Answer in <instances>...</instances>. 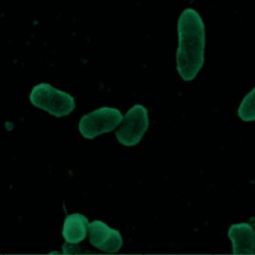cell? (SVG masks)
<instances>
[{
	"mask_svg": "<svg viewBox=\"0 0 255 255\" xmlns=\"http://www.w3.org/2000/svg\"><path fill=\"white\" fill-rule=\"evenodd\" d=\"M89 219L81 213H72L66 217L63 224L62 235L67 243L82 242L88 234Z\"/></svg>",
	"mask_w": 255,
	"mask_h": 255,
	"instance_id": "52a82bcc",
	"label": "cell"
},
{
	"mask_svg": "<svg viewBox=\"0 0 255 255\" xmlns=\"http://www.w3.org/2000/svg\"><path fill=\"white\" fill-rule=\"evenodd\" d=\"M123 118L118 109L103 107L82 117L79 122V130L85 138L92 139L114 130L122 123Z\"/></svg>",
	"mask_w": 255,
	"mask_h": 255,
	"instance_id": "3957f363",
	"label": "cell"
},
{
	"mask_svg": "<svg viewBox=\"0 0 255 255\" xmlns=\"http://www.w3.org/2000/svg\"><path fill=\"white\" fill-rule=\"evenodd\" d=\"M228 237L232 242L233 254H254V229L250 224H232L228 229Z\"/></svg>",
	"mask_w": 255,
	"mask_h": 255,
	"instance_id": "8992f818",
	"label": "cell"
},
{
	"mask_svg": "<svg viewBox=\"0 0 255 255\" xmlns=\"http://www.w3.org/2000/svg\"><path fill=\"white\" fill-rule=\"evenodd\" d=\"M122 122L116 137L123 145L133 146L140 141L148 128V112L145 107L136 104L127 112Z\"/></svg>",
	"mask_w": 255,
	"mask_h": 255,
	"instance_id": "277c9868",
	"label": "cell"
},
{
	"mask_svg": "<svg viewBox=\"0 0 255 255\" xmlns=\"http://www.w3.org/2000/svg\"><path fill=\"white\" fill-rule=\"evenodd\" d=\"M30 102L33 106L57 118L68 116L76 108L74 97L47 83H40L32 89Z\"/></svg>",
	"mask_w": 255,
	"mask_h": 255,
	"instance_id": "7a4b0ae2",
	"label": "cell"
},
{
	"mask_svg": "<svg viewBox=\"0 0 255 255\" xmlns=\"http://www.w3.org/2000/svg\"><path fill=\"white\" fill-rule=\"evenodd\" d=\"M176 69L183 81H192L204 64L205 25L199 13L184 9L177 21Z\"/></svg>",
	"mask_w": 255,
	"mask_h": 255,
	"instance_id": "6da1fadb",
	"label": "cell"
},
{
	"mask_svg": "<svg viewBox=\"0 0 255 255\" xmlns=\"http://www.w3.org/2000/svg\"><path fill=\"white\" fill-rule=\"evenodd\" d=\"M88 229L91 244L104 252L115 253L123 246V237L121 233L101 220H95L92 223H89Z\"/></svg>",
	"mask_w": 255,
	"mask_h": 255,
	"instance_id": "5b68a950",
	"label": "cell"
},
{
	"mask_svg": "<svg viewBox=\"0 0 255 255\" xmlns=\"http://www.w3.org/2000/svg\"><path fill=\"white\" fill-rule=\"evenodd\" d=\"M238 117L244 122H253L255 120L254 89L242 100L238 108Z\"/></svg>",
	"mask_w": 255,
	"mask_h": 255,
	"instance_id": "ba28073f",
	"label": "cell"
}]
</instances>
